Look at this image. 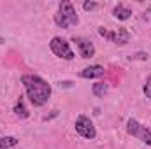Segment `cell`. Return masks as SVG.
<instances>
[{"mask_svg":"<svg viewBox=\"0 0 151 149\" xmlns=\"http://www.w3.org/2000/svg\"><path fill=\"white\" fill-rule=\"evenodd\" d=\"M49 47H51V51H53L56 56H60V58H65V60H72V58H74V53L70 51L69 42H67L65 39L55 37L49 42Z\"/></svg>","mask_w":151,"mask_h":149,"instance_id":"obj_3","label":"cell"},{"mask_svg":"<svg viewBox=\"0 0 151 149\" xmlns=\"http://www.w3.org/2000/svg\"><path fill=\"white\" fill-rule=\"evenodd\" d=\"M55 21H56V25L62 27V28L76 27V25L79 23V19H77L74 5H72L70 2H62V4H60V11H58V14L55 16Z\"/></svg>","mask_w":151,"mask_h":149,"instance_id":"obj_2","label":"cell"},{"mask_svg":"<svg viewBox=\"0 0 151 149\" xmlns=\"http://www.w3.org/2000/svg\"><path fill=\"white\" fill-rule=\"evenodd\" d=\"M102 75H104V67H100V65H93V67L81 70V77H84V79H93V77H102Z\"/></svg>","mask_w":151,"mask_h":149,"instance_id":"obj_8","label":"cell"},{"mask_svg":"<svg viewBox=\"0 0 151 149\" xmlns=\"http://www.w3.org/2000/svg\"><path fill=\"white\" fill-rule=\"evenodd\" d=\"M128 132H130L134 137H137V139H141L142 142H146L148 146H151V130L146 128V126H142L139 121L130 119V121H128Z\"/></svg>","mask_w":151,"mask_h":149,"instance_id":"obj_5","label":"cell"},{"mask_svg":"<svg viewBox=\"0 0 151 149\" xmlns=\"http://www.w3.org/2000/svg\"><path fill=\"white\" fill-rule=\"evenodd\" d=\"M130 60H148V54L146 53H137V54H132Z\"/></svg>","mask_w":151,"mask_h":149,"instance_id":"obj_14","label":"cell"},{"mask_svg":"<svg viewBox=\"0 0 151 149\" xmlns=\"http://www.w3.org/2000/svg\"><path fill=\"white\" fill-rule=\"evenodd\" d=\"M99 34H100L102 37H106V39H109V40H113V42H116V44H119V46L127 44L128 39H130V34H128L125 28H118V32H109V30H106V28H100Z\"/></svg>","mask_w":151,"mask_h":149,"instance_id":"obj_6","label":"cell"},{"mask_svg":"<svg viewBox=\"0 0 151 149\" xmlns=\"http://www.w3.org/2000/svg\"><path fill=\"white\" fill-rule=\"evenodd\" d=\"M72 40L77 44V47H79L83 58H91V56L95 54V47H93V44H91L90 40H86V39H83V37H74Z\"/></svg>","mask_w":151,"mask_h":149,"instance_id":"obj_7","label":"cell"},{"mask_svg":"<svg viewBox=\"0 0 151 149\" xmlns=\"http://www.w3.org/2000/svg\"><path fill=\"white\" fill-rule=\"evenodd\" d=\"M144 93H146L148 98H151V75L148 77V81H146V84H144Z\"/></svg>","mask_w":151,"mask_h":149,"instance_id":"obj_13","label":"cell"},{"mask_svg":"<svg viewBox=\"0 0 151 149\" xmlns=\"http://www.w3.org/2000/svg\"><path fill=\"white\" fill-rule=\"evenodd\" d=\"M14 112H16V116H19V117H28V109H27V105H25V98L19 95V100L16 102V105H14Z\"/></svg>","mask_w":151,"mask_h":149,"instance_id":"obj_9","label":"cell"},{"mask_svg":"<svg viewBox=\"0 0 151 149\" xmlns=\"http://www.w3.org/2000/svg\"><path fill=\"white\" fill-rule=\"evenodd\" d=\"M114 16H116L118 19H128V18L132 16V11L127 9L123 4H118V5L114 7Z\"/></svg>","mask_w":151,"mask_h":149,"instance_id":"obj_10","label":"cell"},{"mask_svg":"<svg viewBox=\"0 0 151 149\" xmlns=\"http://www.w3.org/2000/svg\"><path fill=\"white\" fill-rule=\"evenodd\" d=\"M21 82L25 84L28 98L35 107H40L47 102V98L51 95V86L44 79H40L39 75H23Z\"/></svg>","mask_w":151,"mask_h":149,"instance_id":"obj_1","label":"cell"},{"mask_svg":"<svg viewBox=\"0 0 151 149\" xmlns=\"http://www.w3.org/2000/svg\"><path fill=\"white\" fill-rule=\"evenodd\" d=\"M93 93H95L97 97H104V95L107 93V84H106V82H95V84H93Z\"/></svg>","mask_w":151,"mask_h":149,"instance_id":"obj_12","label":"cell"},{"mask_svg":"<svg viewBox=\"0 0 151 149\" xmlns=\"http://www.w3.org/2000/svg\"><path fill=\"white\" fill-rule=\"evenodd\" d=\"M76 132L84 139H95V135H97L93 123L90 121V117H86L83 114L76 119Z\"/></svg>","mask_w":151,"mask_h":149,"instance_id":"obj_4","label":"cell"},{"mask_svg":"<svg viewBox=\"0 0 151 149\" xmlns=\"http://www.w3.org/2000/svg\"><path fill=\"white\" fill-rule=\"evenodd\" d=\"M16 144H18V139H16V137H2V139H0V149L14 148Z\"/></svg>","mask_w":151,"mask_h":149,"instance_id":"obj_11","label":"cell"},{"mask_svg":"<svg viewBox=\"0 0 151 149\" xmlns=\"http://www.w3.org/2000/svg\"><path fill=\"white\" fill-rule=\"evenodd\" d=\"M83 7H84L86 11H93V9H97L99 5H97L95 2H84V5H83Z\"/></svg>","mask_w":151,"mask_h":149,"instance_id":"obj_15","label":"cell"}]
</instances>
